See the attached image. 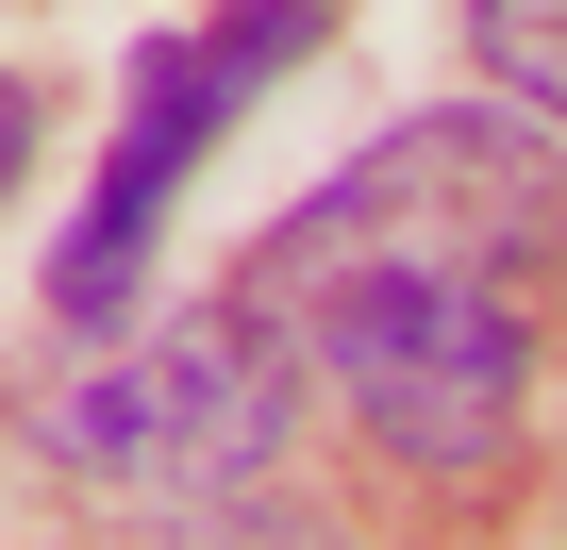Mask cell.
<instances>
[{
  "label": "cell",
  "instance_id": "1",
  "mask_svg": "<svg viewBox=\"0 0 567 550\" xmlns=\"http://www.w3.org/2000/svg\"><path fill=\"white\" fill-rule=\"evenodd\" d=\"M267 301H217V318H68V367L34 384V434L101 484V500H151V517H250V484L284 467V351L250 334Z\"/></svg>",
  "mask_w": 567,
  "mask_h": 550
},
{
  "label": "cell",
  "instance_id": "2",
  "mask_svg": "<svg viewBox=\"0 0 567 550\" xmlns=\"http://www.w3.org/2000/svg\"><path fill=\"white\" fill-rule=\"evenodd\" d=\"M534 267H467V250H417V267H334V284L267 301L301 318V351L334 367V401L401 450V467H484L517 434V384H534Z\"/></svg>",
  "mask_w": 567,
  "mask_h": 550
},
{
  "label": "cell",
  "instance_id": "3",
  "mask_svg": "<svg viewBox=\"0 0 567 550\" xmlns=\"http://www.w3.org/2000/svg\"><path fill=\"white\" fill-rule=\"evenodd\" d=\"M550 217H567V151H550V117H534V134H501V117H417V134H384L368 167H334L301 217L267 234L250 301H301V284H334V267H417V250L534 267Z\"/></svg>",
  "mask_w": 567,
  "mask_h": 550
},
{
  "label": "cell",
  "instance_id": "4",
  "mask_svg": "<svg viewBox=\"0 0 567 550\" xmlns=\"http://www.w3.org/2000/svg\"><path fill=\"white\" fill-rule=\"evenodd\" d=\"M318 34H334L318 0H234L200 51H151V68H134V117H117V151H101V200H84L68 267H51V301H68V318H117V301H134V267H151V234H167V184L217 151V117L250 101V68L318 51Z\"/></svg>",
  "mask_w": 567,
  "mask_h": 550
},
{
  "label": "cell",
  "instance_id": "5",
  "mask_svg": "<svg viewBox=\"0 0 567 550\" xmlns=\"http://www.w3.org/2000/svg\"><path fill=\"white\" fill-rule=\"evenodd\" d=\"M467 34H484V84L567 134V0H467Z\"/></svg>",
  "mask_w": 567,
  "mask_h": 550
},
{
  "label": "cell",
  "instance_id": "6",
  "mask_svg": "<svg viewBox=\"0 0 567 550\" xmlns=\"http://www.w3.org/2000/svg\"><path fill=\"white\" fill-rule=\"evenodd\" d=\"M18 167H34V101L0 84V200H18Z\"/></svg>",
  "mask_w": 567,
  "mask_h": 550
}]
</instances>
